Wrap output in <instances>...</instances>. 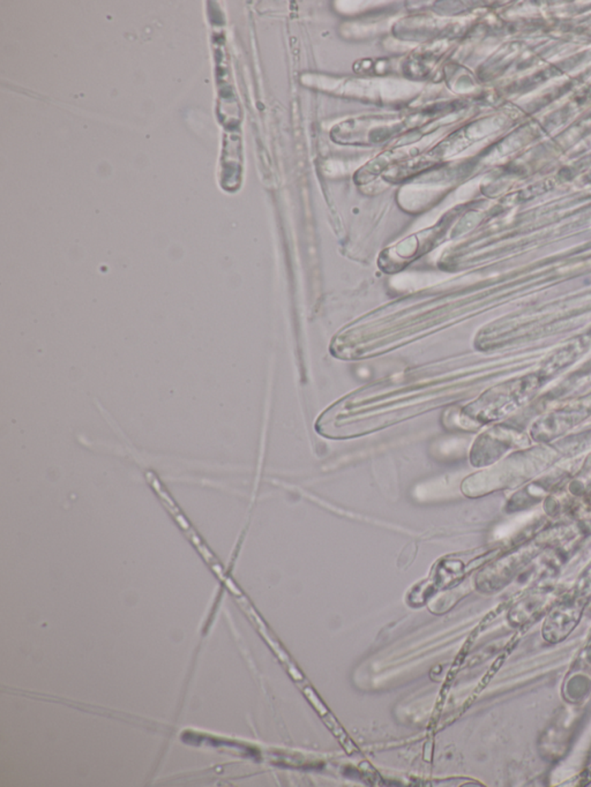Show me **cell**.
<instances>
[{
    "label": "cell",
    "mask_w": 591,
    "mask_h": 787,
    "mask_svg": "<svg viewBox=\"0 0 591 787\" xmlns=\"http://www.w3.org/2000/svg\"><path fill=\"white\" fill-rule=\"evenodd\" d=\"M584 778H586V782H587V783H588V782H590V780H591V766H590V768H589V769L587 770V771H586V776H584Z\"/></svg>",
    "instance_id": "obj_1"
}]
</instances>
